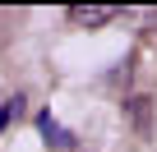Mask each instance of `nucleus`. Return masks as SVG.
<instances>
[{
	"instance_id": "1",
	"label": "nucleus",
	"mask_w": 157,
	"mask_h": 152,
	"mask_svg": "<svg viewBox=\"0 0 157 152\" xmlns=\"http://www.w3.org/2000/svg\"><path fill=\"white\" fill-rule=\"evenodd\" d=\"M111 19H116L111 5H74V9H65L69 28H97V23H111Z\"/></svg>"
},
{
	"instance_id": "2",
	"label": "nucleus",
	"mask_w": 157,
	"mask_h": 152,
	"mask_svg": "<svg viewBox=\"0 0 157 152\" xmlns=\"http://www.w3.org/2000/svg\"><path fill=\"white\" fill-rule=\"evenodd\" d=\"M37 129H42L46 147H56V152H69V147H74V134H69V129H60L51 111H37Z\"/></svg>"
},
{
	"instance_id": "3",
	"label": "nucleus",
	"mask_w": 157,
	"mask_h": 152,
	"mask_svg": "<svg viewBox=\"0 0 157 152\" xmlns=\"http://www.w3.org/2000/svg\"><path fill=\"white\" fill-rule=\"evenodd\" d=\"M19 111H23V97H10V102H0V134H5V124H10Z\"/></svg>"
}]
</instances>
